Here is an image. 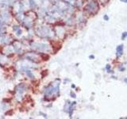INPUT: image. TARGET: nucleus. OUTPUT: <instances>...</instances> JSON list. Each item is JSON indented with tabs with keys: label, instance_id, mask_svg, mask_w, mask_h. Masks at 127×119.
I'll use <instances>...</instances> for the list:
<instances>
[{
	"label": "nucleus",
	"instance_id": "1",
	"mask_svg": "<svg viewBox=\"0 0 127 119\" xmlns=\"http://www.w3.org/2000/svg\"><path fill=\"white\" fill-rule=\"evenodd\" d=\"M35 33L40 38L44 39H51L55 36L54 31L47 26H37L35 29Z\"/></svg>",
	"mask_w": 127,
	"mask_h": 119
},
{
	"label": "nucleus",
	"instance_id": "2",
	"mask_svg": "<svg viewBox=\"0 0 127 119\" xmlns=\"http://www.w3.org/2000/svg\"><path fill=\"white\" fill-rule=\"evenodd\" d=\"M30 48L34 51L42 53H48L49 52L52 51L49 44L46 43H41V42H33L30 44Z\"/></svg>",
	"mask_w": 127,
	"mask_h": 119
},
{
	"label": "nucleus",
	"instance_id": "3",
	"mask_svg": "<svg viewBox=\"0 0 127 119\" xmlns=\"http://www.w3.org/2000/svg\"><path fill=\"white\" fill-rule=\"evenodd\" d=\"M60 93V83H56V81L53 83L46 87L44 88V94L45 97H50L52 95H59Z\"/></svg>",
	"mask_w": 127,
	"mask_h": 119
},
{
	"label": "nucleus",
	"instance_id": "4",
	"mask_svg": "<svg viewBox=\"0 0 127 119\" xmlns=\"http://www.w3.org/2000/svg\"><path fill=\"white\" fill-rule=\"evenodd\" d=\"M27 88H28V87H27L26 83H22L18 84V85L15 87V89H14L15 93H16V99H18V101L21 100L23 95L26 92Z\"/></svg>",
	"mask_w": 127,
	"mask_h": 119
},
{
	"label": "nucleus",
	"instance_id": "5",
	"mask_svg": "<svg viewBox=\"0 0 127 119\" xmlns=\"http://www.w3.org/2000/svg\"><path fill=\"white\" fill-rule=\"evenodd\" d=\"M24 58L27 60L28 61L33 62V63H39L41 60V55H39L37 53H27L24 55Z\"/></svg>",
	"mask_w": 127,
	"mask_h": 119
},
{
	"label": "nucleus",
	"instance_id": "6",
	"mask_svg": "<svg viewBox=\"0 0 127 119\" xmlns=\"http://www.w3.org/2000/svg\"><path fill=\"white\" fill-rule=\"evenodd\" d=\"M99 10V4L95 1L89 2L85 6V11L88 14H94Z\"/></svg>",
	"mask_w": 127,
	"mask_h": 119
},
{
	"label": "nucleus",
	"instance_id": "7",
	"mask_svg": "<svg viewBox=\"0 0 127 119\" xmlns=\"http://www.w3.org/2000/svg\"><path fill=\"white\" fill-rule=\"evenodd\" d=\"M22 23L24 27L27 29H31L34 25V18L31 17V15H26L24 19L22 21Z\"/></svg>",
	"mask_w": 127,
	"mask_h": 119
},
{
	"label": "nucleus",
	"instance_id": "8",
	"mask_svg": "<svg viewBox=\"0 0 127 119\" xmlns=\"http://www.w3.org/2000/svg\"><path fill=\"white\" fill-rule=\"evenodd\" d=\"M12 41V38L7 34H2L0 36V44L1 45H7Z\"/></svg>",
	"mask_w": 127,
	"mask_h": 119
},
{
	"label": "nucleus",
	"instance_id": "9",
	"mask_svg": "<svg viewBox=\"0 0 127 119\" xmlns=\"http://www.w3.org/2000/svg\"><path fill=\"white\" fill-rule=\"evenodd\" d=\"M1 18L4 23H10L11 22V15L7 11H2L1 13Z\"/></svg>",
	"mask_w": 127,
	"mask_h": 119
},
{
	"label": "nucleus",
	"instance_id": "10",
	"mask_svg": "<svg viewBox=\"0 0 127 119\" xmlns=\"http://www.w3.org/2000/svg\"><path fill=\"white\" fill-rule=\"evenodd\" d=\"M54 33H55V35L57 36L58 38H63L64 33H65V30H64V29L63 28V27L56 26V28L54 29Z\"/></svg>",
	"mask_w": 127,
	"mask_h": 119
},
{
	"label": "nucleus",
	"instance_id": "11",
	"mask_svg": "<svg viewBox=\"0 0 127 119\" xmlns=\"http://www.w3.org/2000/svg\"><path fill=\"white\" fill-rule=\"evenodd\" d=\"M13 48L15 53H20L22 51V44L19 41H14L13 44Z\"/></svg>",
	"mask_w": 127,
	"mask_h": 119
},
{
	"label": "nucleus",
	"instance_id": "12",
	"mask_svg": "<svg viewBox=\"0 0 127 119\" xmlns=\"http://www.w3.org/2000/svg\"><path fill=\"white\" fill-rule=\"evenodd\" d=\"M13 30L15 33V35L17 37H20L22 34V30L21 29L20 26H13Z\"/></svg>",
	"mask_w": 127,
	"mask_h": 119
},
{
	"label": "nucleus",
	"instance_id": "13",
	"mask_svg": "<svg viewBox=\"0 0 127 119\" xmlns=\"http://www.w3.org/2000/svg\"><path fill=\"white\" fill-rule=\"evenodd\" d=\"M24 72L26 73V76H27V77H28L29 79H35V76H34L33 72L32 71V70H31L30 68H28V69H26V70H25Z\"/></svg>",
	"mask_w": 127,
	"mask_h": 119
},
{
	"label": "nucleus",
	"instance_id": "14",
	"mask_svg": "<svg viewBox=\"0 0 127 119\" xmlns=\"http://www.w3.org/2000/svg\"><path fill=\"white\" fill-rule=\"evenodd\" d=\"M3 52H4V53L11 54V53H13L14 52V49L13 48V46H11V45H8V44H7V46H6L4 48Z\"/></svg>",
	"mask_w": 127,
	"mask_h": 119
},
{
	"label": "nucleus",
	"instance_id": "15",
	"mask_svg": "<svg viewBox=\"0 0 127 119\" xmlns=\"http://www.w3.org/2000/svg\"><path fill=\"white\" fill-rule=\"evenodd\" d=\"M28 2H29V7H31V8H33V7L37 6V2H36V0H28Z\"/></svg>",
	"mask_w": 127,
	"mask_h": 119
},
{
	"label": "nucleus",
	"instance_id": "16",
	"mask_svg": "<svg viewBox=\"0 0 127 119\" xmlns=\"http://www.w3.org/2000/svg\"><path fill=\"white\" fill-rule=\"evenodd\" d=\"M122 51H123V45H119L118 47V49H117V53H118L117 54H118V56L122 54Z\"/></svg>",
	"mask_w": 127,
	"mask_h": 119
},
{
	"label": "nucleus",
	"instance_id": "17",
	"mask_svg": "<svg viewBox=\"0 0 127 119\" xmlns=\"http://www.w3.org/2000/svg\"><path fill=\"white\" fill-rule=\"evenodd\" d=\"M6 33V27H5L3 25H0V36Z\"/></svg>",
	"mask_w": 127,
	"mask_h": 119
},
{
	"label": "nucleus",
	"instance_id": "18",
	"mask_svg": "<svg viewBox=\"0 0 127 119\" xmlns=\"http://www.w3.org/2000/svg\"><path fill=\"white\" fill-rule=\"evenodd\" d=\"M11 0H0V5H2V4H6V5H9L10 4H11Z\"/></svg>",
	"mask_w": 127,
	"mask_h": 119
},
{
	"label": "nucleus",
	"instance_id": "19",
	"mask_svg": "<svg viewBox=\"0 0 127 119\" xmlns=\"http://www.w3.org/2000/svg\"><path fill=\"white\" fill-rule=\"evenodd\" d=\"M64 2H67V3H68V4H73L74 2H76V0H64Z\"/></svg>",
	"mask_w": 127,
	"mask_h": 119
},
{
	"label": "nucleus",
	"instance_id": "20",
	"mask_svg": "<svg viewBox=\"0 0 127 119\" xmlns=\"http://www.w3.org/2000/svg\"><path fill=\"white\" fill-rule=\"evenodd\" d=\"M82 3H83V2H82V0H77V1L76 2V6H81Z\"/></svg>",
	"mask_w": 127,
	"mask_h": 119
},
{
	"label": "nucleus",
	"instance_id": "21",
	"mask_svg": "<svg viewBox=\"0 0 127 119\" xmlns=\"http://www.w3.org/2000/svg\"><path fill=\"white\" fill-rule=\"evenodd\" d=\"M71 95H72V98H76V95H75V94L72 92V91L71 92Z\"/></svg>",
	"mask_w": 127,
	"mask_h": 119
},
{
	"label": "nucleus",
	"instance_id": "22",
	"mask_svg": "<svg viewBox=\"0 0 127 119\" xmlns=\"http://www.w3.org/2000/svg\"><path fill=\"white\" fill-rule=\"evenodd\" d=\"M2 18H1V16H0V25H2Z\"/></svg>",
	"mask_w": 127,
	"mask_h": 119
},
{
	"label": "nucleus",
	"instance_id": "23",
	"mask_svg": "<svg viewBox=\"0 0 127 119\" xmlns=\"http://www.w3.org/2000/svg\"><path fill=\"white\" fill-rule=\"evenodd\" d=\"M104 18H105L106 20H108V19H109V18H108L107 16H105V17H104Z\"/></svg>",
	"mask_w": 127,
	"mask_h": 119
},
{
	"label": "nucleus",
	"instance_id": "24",
	"mask_svg": "<svg viewBox=\"0 0 127 119\" xmlns=\"http://www.w3.org/2000/svg\"><path fill=\"white\" fill-rule=\"evenodd\" d=\"M121 2H127V0H121Z\"/></svg>",
	"mask_w": 127,
	"mask_h": 119
}]
</instances>
